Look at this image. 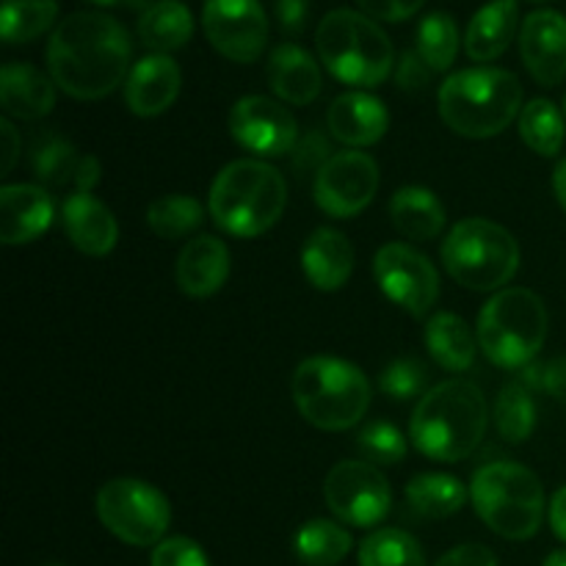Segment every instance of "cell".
I'll list each match as a JSON object with an SVG mask.
<instances>
[{
    "label": "cell",
    "mask_w": 566,
    "mask_h": 566,
    "mask_svg": "<svg viewBox=\"0 0 566 566\" xmlns=\"http://www.w3.org/2000/svg\"><path fill=\"white\" fill-rule=\"evenodd\" d=\"M545 566H566V551H556V553H551V556H547Z\"/></svg>",
    "instance_id": "obj_51"
},
{
    "label": "cell",
    "mask_w": 566,
    "mask_h": 566,
    "mask_svg": "<svg viewBox=\"0 0 566 566\" xmlns=\"http://www.w3.org/2000/svg\"><path fill=\"white\" fill-rule=\"evenodd\" d=\"M202 221L205 208L191 193H166L147 208V227L164 241L193 235Z\"/></svg>",
    "instance_id": "obj_34"
},
{
    "label": "cell",
    "mask_w": 566,
    "mask_h": 566,
    "mask_svg": "<svg viewBox=\"0 0 566 566\" xmlns=\"http://www.w3.org/2000/svg\"><path fill=\"white\" fill-rule=\"evenodd\" d=\"M407 503L418 517L446 520L457 514L468 501V490L457 475L420 473L407 484Z\"/></svg>",
    "instance_id": "obj_29"
},
{
    "label": "cell",
    "mask_w": 566,
    "mask_h": 566,
    "mask_svg": "<svg viewBox=\"0 0 566 566\" xmlns=\"http://www.w3.org/2000/svg\"><path fill=\"white\" fill-rule=\"evenodd\" d=\"M287 205V182L280 169L265 160L241 158L216 175L208 210L216 227L235 238H258L282 219Z\"/></svg>",
    "instance_id": "obj_4"
},
{
    "label": "cell",
    "mask_w": 566,
    "mask_h": 566,
    "mask_svg": "<svg viewBox=\"0 0 566 566\" xmlns=\"http://www.w3.org/2000/svg\"><path fill=\"white\" fill-rule=\"evenodd\" d=\"M420 59L434 72L451 70L459 55V25L446 11H434L426 17L418 28V48Z\"/></svg>",
    "instance_id": "obj_37"
},
{
    "label": "cell",
    "mask_w": 566,
    "mask_h": 566,
    "mask_svg": "<svg viewBox=\"0 0 566 566\" xmlns=\"http://www.w3.org/2000/svg\"><path fill=\"white\" fill-rule=\"evenodd\" d=\"M374 276L385 296L412 318H426L440 298L434 263L409 243H385L374 258Z\"/></svg>",
    "instance_id": "obj_12"
},
{
    "label": "cell",
    "mask_w": 566,
    "mask_h": 566,
    "mask_svg": "<svg viewBox=\"0 0 566 566\" xmlns=\"http://www.w3.org/2000/svg\"><path fill=\"white\" fill-rule=\"evenodd\" d=\"M536 3H545V0H536Z\"/></svg>",
    "instance_id": "obj_54"
},
{
    "label": "cell",
    "mask_w": 566,
    "mask_h": 566,
    "mask_svg": "<svg viewBox=\"0 0 566 566\" xmlns=\"http://www.w3.org/2000/svg\"><path fill=\"white\" fill-rule=\"evenodd\" d=\"M53 219L55 205L48 188L28 182L0 188V241L6 247L36 241L53 224Z\"/></svg>",
    "instance_id": "obj_17"
},
{
    "label": "cell",
    "mask_w": 566,
    "mask_h": 566,
    "mask_svg": "<svg viewBox=\"0 0 566 566\" xmlns=\"http://www.w3.org/2000/svg\"><path fill=\"white\" fill-rule=\"evenodd\" d=\"M359 566H426V556L407 531L379 528L359 545Z\"/></svg>",
    "instance_id": "obj_36"
},
{
    "label": "cell",
    "mask_w": 566,
    "mask_h": 566,
    "mask_svg": "<svg viewBox=\"0 0 566 566\" xmlns=\"http://www.w3.org/2000/svg\"><path fill=\"white\" fill-rule=\"evenodd\" d=\"M547 307L528 287H503L484 304L475 326L479 348L503 370L534 365L547 340Z\"/></svg>",
    "instance_id": "obj_7"
},
{
    "label": "cell",
    "mask_w": 566,
    "mask_h": 566,
    "mask_svg": "<svg viewBox=\"0 0 566 566\" xmlns=\"http://www.w3.org/2000/svg\"><path fill=\"white\" fill-rule=\"evenodd\" d=\"M352 534L332 520H310L293 536V551L307 566H337L352 553Z\"/></svg>",
    "instance_id": "obj_30"
},
{
    "label": "cell",
    "mask_w": 566,
    "mask_h": 566,
    "mask_svg": "<svg viewBox=\"0 0 566 566\" xmlns=\"http://www.w3.org/2000/svg\"><path fill=\"white\" fill-rule=\"evenodd\" d=\"M495 426L501 440L520 446L536 429V403L523 381H506L495 401Z\"/></svg>",
    "instance_id": "obj_35"
},
{
    "label": "cell",
    "mask_w": 566,
    "mask_h": 566,
    "mask_svg": "<svg viewBox=\"0 0 566 566\" xmlns=\"http://www.w3.org/2000/svg\"><path fill=\"white\" fill-rule=\"evenodd\" d=\"M553 191H556L558 205H562L566 213V158L556 166V175H553Z\"/></svg>",
    "instance_id": "obj_50"
},
{
    "label": "cell",
    "mask_w": 566,
    "mask_h": 566,
    "mask_svg": "<svg viewBox=\"0 0 566 566\" xmlns=\"http://www.w3.org/2000/svg\"><path fill=\"white\" fill-rule=\"evenodd\" d=\"M180 66L169 55H147L130 70L125 81V103L136 116H160L180 94Z\"/></svg>",
    "instance_id": "obj_20"
},
{
    "label": "cell",
    "mask_w": 566,
    "mask_h": 566,
    "mask_svg": "<svg viewBox=\"0 0 566 566\" xmlns=\"http://www.w3.org/2000/svg\"><path fill=\"white\" fill-rule=\"evenodd\" d=\"M99 175H103V166L94 155H83L81 166H77L75 175V193H92L97 188Z\"/></svg>",
    "instance_id": "obj_47"
},
{
    "label": "cell",
    "mask_w": 566,
    "mask_h": 566,
    "mask_svg": "<svg viewBox=\"0 0 566 566\" xmlns=\"http://www.w3.org/2000/svg\"><path fill=\"white\" fill-rule=\"evenodd\" d=\"M520 136L542 158H556L564 147L566 125L556 103L536 97L520 111Z\"/></svg>",
    "instance_id": "obj_32"
},
{
    "label": "cell",
    "mask_w": 566,
    "mask_h": 566,
    "mask_svg": "<svg viewBox=\"0 0 566 566\" xmlns=\"http://www.w3.org/2000/svg\"><path fill=\"white\" fill-rule=\"evenodd\" d=\"M520 53L539 86H558L566 77V17L553 9L531 11L520 28Z\"/></svg>",
    "instance_id": "obj_16"
},
{
    "label": "cell",
    "mask_w": 566,
    "mask_h": 566,
    "mask_svg": "<svg viewBox=\"0 0 566 566\" xmlns=\"http://www.w3.org/2000/svg\"><path fill=\"white\" fill-rule=\"evenodd\" d=\"M426 381H429V370L420 359L401 357L396 363L387 365L379 376V387L387 398L392 401H412L423 392Z\"/></svg>",
    "instance_id": "obj_39"
},
{
    "label": "cell",
    "mask_w": 566,
    "mask_h": 566,
    "mask_svg": "<svg viewBox=\"0 0 566 566\" xmlns=\"http://www.w3.org/2000/svg\"><path fill=\"white\" fill-rule=\"evenodd\" d=\"M490 423L484 392L468 379H448L431 387L409 420L412 446L431 462H462L473 457Z\"/></svg>",
    "instance_id": "obj_2"
},
{
    "label": "cell",
    "mask_w": 566,
    "mask_h": 566,
    "mask_svg": "<svg viewBox=\"0 0 566 566\" xmlns=\"http://www.w3.org/2000/svg\"><path fill=\"white\" fill-rule=\"evenodd\" d=\"M315 48L326 70L348 86H381L396 70L390 36L354 9H335L318 22Z\"/></svg>",
    "instance_id": "obj_6"
},
{
    "label": "cell",
    "mask_w": 566,
    "mask_h": 566,
    "mask_svg": "<svg viewBox=\"0 0 566 566\" xmlns=\"http://www.w3.org/2000/svg\"><path fill=\"white\" fill-rule=\"evenodd\" d=\"M470 497L486 528L503 539H531L545 520V486L534 470L517 462L484 464L473 475Z\"/></svg>",
    "instance_id": "obj_8"
},
{
    "label": "cell",
    "mask_w": 566,
    "mask_h": 566,
    "mask_svg": "<svg viewBox=\"0 0 566 566\" xmlns=\"http://www.w3.org/2000/svg\"><path fill=\"white\" fill-rule=\"evenodd\" d=\"M59 17V0H3L0 36L6 44H28L50 31Z\"/></svg>",
    "instance_id": "obj_33"
},
{
    "label": "cell",
    "mask_w": 566,
    "mask_h": 566,
    "mask_svg": "<svg viewBox=\"0 0 566 566\" xmlns=\"http://www.w3.org/2000/svg\"><path fill=\"white\" fill-rule=\"evenodd\" d=\"M0 105L11 119H44L55 108V81L31 64H6L0 70Z\"/></svg>",
    "instance_id": "obj_23"
},
{
    "label": "cell",
    "mask_w": 566,
    "mask_h": 566,
    "mask_svg": "<svg viewBox=\"0 0 566 566\" xmlns=\"http://www.w3.org/2000/svg\"><path fill=\"white\" fill-rule=\"evenodd\" d=\"M149 566H210L202 547L188 536H171L153 551Z\"/></svg>",
    "instance_id": "obj_41"
},
{
    "label": "cell",
    "mask_w": 566,
    "mask_h": 566,
    "mask_svg": "<svg viewBox=\"0 0 566 566\" xmlns=\"http://www.w3.org/2000/svg\"><path fill=\"white\" fill-rule=\"evenodd\" d=\"M379 191V166L368 153L343 149L335 153L313 177L315 205L332 219L359 216Z\"/></svg>",
    "instance_id": "obj_13"
},
{
    "label": "cell",
    "mask_w": 566,
    "mask_h": 566,
    "mask_svg": "<svg viewBox=\"0 0 566 566\" xmlns=\"http://www.w3.org/2000/svg\"><path fill=\"white\" fill-rule=\"evenodd\" d=\"M442 265L468 291H503L520 269L517 238L490 219H464L442 241Z\"/></svg>",
    "instance_id": "obj_9"
},
{
    "label": "cell",
    "mask_w": 566,
    "mask_h": 566,
    "mask_svg": "<svg viewBox=\"0 0 566 566\" xmlns=\"http://www.w3.org/2000/svg\"><path fill=\"white\" fill-rule=\"evenodd\" d=\"M520 381H523L528 390H539L553 396L556 401L566 403V357H556L551 363H534L528 368H523L520 374Z\"/></svg>",
    "instance_id": "obj_40"
},
{
    "label": "cell",
    "mask_w": 566,
    "mask_h": 566,
    "mask_svg": "<svg viewBox=\"0 0 566 566\" xmlns=\"http://www.w3.org/2000/svg\"><path fill=\"white\" fill-rule=\"evenodd\" d=\"M0 138H3V160H0V171L9 175L14 169L17 158H20V136H17L14 125L9 119H0Z\"/></svg>",
    "instance_id": "obj_48"
},
{
    "label": "cell",
    "mask_w": 566,
    "mask_h": 566,
    "mask_svg": "<svg viewBox=\"0 0 566 566\" xmlns=\"http://www.w3.org/2000/svg\"><path fill=\"white\" fill-rule=\"evenodd\" d=\"M50 566H61V564H50Z\"/></svg>",
    "instance_id": "obj_55"
},
{
    "label": "cell",
    "mask_w": 566,
    "mask_h": 566,
    "mask_svg": "<svg viewBox=\"0 0 566 566\" xmlns=\"http://www.w3.org/2000/svg\"><path fill=\"white\" fill-rule=\"evenodd\" d=\"M230 133L258 158H285L298 144L296 116L263 94H249L232 105Z\"/></svg>",
    "instance_id": "obj_15"
},
{
    "label": "cell",
    "mask_w": 566,
    "mask_h": 566,
    "mask_svg": "<svg viewBox=\"0 0 566 566\" xmlns=\"http://www.w3.org/2000/svg\"><path fill=\"white\" fill-rule=\"evenodd\" d=\"M269 75L271 92L291 105H310L324 88L321 66L315 64L313 55L298 44L285 42L269 55Z\"/></svg>",
    "instance_id": "obj_24"
},
{
    "label": "cell",
    "mask_w": 566,
    "mask_h": 566,
    "mask_svg": "<svg viewBox=\"0 0 566 566\" xmlns=\"http://www.w3.org/2000/svg\"><path fill=\"white\" fill-rule=\"evenodd\" d=\"M329 158V144H326V138L321 136V133H310V136L302 138V142L296 144V149H293V164H296L298 175H318L321 166Z\"/></svg>",
    "instance_id": "obj_42"
},
{
    "label": "cell",
    "mask_w": 566,
    "mask_h": 566,
    "mask_svg": "<svg viewBox=\"0 0 566 566\" xmlns=\"http://www.w3.org/2000/svg\"><path fill=\"white\" fill-rule=\"evenodd\" d=\"M440 119L457 136H501L523 111V83L514 72L497 66H473L453 72L437 92Z\"/></svg>",
    "instance_id": "obj_3"
},
{
    "label": "cell",
    "mask_w": 566,
    "mask_h": 566,
    "mask_svg": "<svg viewBox=\"0 0 566 566\" xmlns=\"http://www.w3.org/2000/svg\"><path fill=\"white\" fill-rule=\"evenodd\" d=\"M291 392L296 409L321 431H348L370 407V381L348 359L310 357L293 370Z\"/></svg>",
    "instance_id": "obj_5"
},
{
    "label": "cell",
    "mask_w": 566,
    "mask_h": 566,
    "mask_svg": "<svg viewBox=\"0 0 566 566\" xmlns=\"http://www.w3.org/2000/svg\"><path fill=\"white\" fill-rule=\"evenodd\" d=\"M547 520H551V528L558 539L566 542V486L553 495L551 506H547Z\"/></svg>",
    "instance_id": "obj_49"
},
{
    "label": "cell",
    "mask_w": 566,
    "mask_h": 566,
    "mask_svg": "<svg viewBox=\"0 0 566 566\" xmlns=\"http://www.w3.org/2000/svg\"><path fill=\"white\" fill-rule=\"evenodd\" d=\"M302 271L313 287L324 293H335L352 280L354 274V247L340 230L318 227L304 241Z\"/></svg>",
    "instance_id": "obj_22"
},
{
    "label": "cell",
    "mask_w": 566,
    "mask_h": 566,
    "mask_svg": "<svg viewBox=\"0 0 566 566\" xmlns=\"http://www.w3.org/2000/svg\"><path fill=\"white\" fill-rule=\"evenodd\" d=\"M130 36L105 11H75L59 22L48 44V70L61 92L103 99L127 81Z\"/></svg>",
    "instance_id": "obj_1"
},
{
    "label": "cell",
    "mask_w": 566,
    "mask_h": 566,
    "mask_svg": "<svg viewBox=\"0 0 566 566\" xmlns=\"http://www.w3.org/2000/svg\"><path fill=\"white\" fill-rule=\"evenodd\" d=\"M175 276L186 296H213L230 276V249L216 235H193L177 254Z\"/></svg>",
    "instance_id": "obj_19"
},
{
    "label": "cell",
    "mask_w": 566,
    "mask_h": 566,
    "mask_svg": "<svg viewBox=\"0 0 566 566\" xmlns=\"http://www.w3.org/2000/svg\"><path fill=\"white\" fill-rule=\"evenodd\" d=\"M434 566H497V558L486 545L468 542V545H459L453 551H448Z\"/></svg>",
    "instance_id": "obj_45"
},
{
    "label": "cell",
    "mask_w": 566,
    "mask_h": 566,
    "mask_svg": "<svg viewBox=\"0 0 566 566\" xmlns=\"http://www.w3.org/2000/svg\"><path fill=\"white\" fill-rule=\"evenodd\" d=\"M92 3H97V6H111V3H133V6H138V3H144V0H92Z\"/></svg>",
    "instance_id": "obj_52"
},
{
    "label": "cell",
    "mask_w": 566,
    "mask_h": 566,
    "mask_svg": "<svg viewBox=\"0 0 566 566\" xmlns=\"http://www.w3.org/2000/svg\"><path fill=\"white\" fill-rule=\"evenodd\" d=\"M357 3L359 9H365L370 20L403 22L418 14L426 0H357Z\"/></svg>",
    "instance_id": "obj_44"
},
{
    "label": "cell",
    "mask_w": 566,
    "mask_h": 566,
    "mask_svg": "<svg viewBox=\"0 0 566 566\" xmlns=\"http://www.w3.org/2000/svg\"><path fill=\"white\" fill-rule=\"evenodd\" d=\"M390 219L409 241H434L446 227V208L429 188L407 186L392 193Z\"/></svg>",
    "instance_id": "obj_26"
},
{
    "label": "cell",
    "mask_w": 566,
    "mask_h": 566,
    "mask_svg": "<svg viewBox=\"0 0 566 566\" xmlns=\"http://www.w3.org/2000/svg\"><path fill=\"white\" fill-rule=\"evenodd\" d=\"M475 346H479V337H473L470 326L457 313L442 310L431 315L426 324V348L431 359L451 374H464L473 368Z\"/></svg>",
    "instance_id": "obj_27"
},
{
    "label": "cell",
    "mask_w": 566,
    "mask_h": 566,
    "mask_svg": "<svg viewBox=\"0 0 566 566\" xmlns=\"http://www.w3.org/2000/svg\"><path fill=\"white\" fill-rule=\"evenodd\" d=\"M202 28L216 53L235 64H252L269 44V20L258 0H208Z\"/></svg>",
    "instance_id": "obj_14"
},
{
    "label": "cell",
    "mask_w": 566,
    "mask_h": 566,
    "mask_svg": "<svg viewBox=\"0 0 566 566\" xmlns=\"http://www.w3.org/2000/svg\"><path fill=\"white\" fill-rule=\"evenodd\" d=\"M431 75H434V70L420 59L418 50H407V53H401V61H398L396 66V83L403 88V92H420V88L429 86Z\"/></svg>",
    "instance_id": "obj_43"
},
{
    "label": "cell",
    "mask_w": 566,
    "mask_h": 566,
    "mask_svg": "<svg viewBox=\"0 0 566 566\" xmlns=\"http://www.w3.org/2000/svg\"><path fill=\"white\" fill-rule=\"evenodd\" d=\"M61 221L72 247L88 258H105L119 241L116 216L92 193H72L61 208Z\"/></svg>",
    "instance_id": "obj_21"
},
{
    "label": "cell",
    "mask_w": 566,
    "mask_h": 566,
    "mask_svg": "<svg viewBox=\"0 0 566 566\" xmlns=\"http://www.w3.org/2000/svg\"><path fill=\"white\" fill-rule=\"evenodd\" d=\"M357 446L365 462L385 464V468L403 462V457H407V440H403L401 429H396L387 420H374V423L365 426L357 437Z\"/></svg>",
    "instance_id": "obj_38"
},
{
    "label": "cell",
    "mask_w": 566,
    "mask_h": 566,
    "mask_svg": "<svg viewBox=\"0 0 566 566\" xmlns=\"http://www.w3.org/2000/svg\"><path fill=\"white\" fill-rule=\"evenodd\" d=\"M564 116H566V97H564Z\"/></svg>",
    "instance_id": "obj_53"
},
{
    "label": "cell",
    "mask_w": 566,
    "mask_h": 566,
    "mask_svg": "<svg viewBox=\"0 0 566 566\" xmlns=\"http://www.w3.org/2000/svg\"><path fill=\"white\" fill-rule=\"evenodd\" d=\"M83 155H77L75 144L64 138L61 133H44L36 138L31 153L33 175H36L42 188H64L75 186L77 166Z\"/></svg>",
    "instance_id": "obj_31"
},
{
    "label": "cell",
    "mask_w": 566,
    "mask_h": 566,
    "mask_svg": "<svg viewBox=\"0 0 566 566\" xmlns=\"http://www.w3.org/2000/svg\"><path fill=\"white\" fill-rule=\"evenodd\" d=\"M97 517L125 545L158 547L171 525V506L147 481L114 479L99 486Z\"/></svg>",
    "instance_id": "obj_10"
},
{
    "label": "cell",
    "mask_w": 566,
    "mask_h": 566,
    "mask_svg": "<svg viewBox=\"0 0 566 566\" xmlns=\"http://www.w3.org/2000/svg\"><path fill=\"white\" fill-rule=\"evenodd\" d=\"M517 0H492V3L481 6L470 20L468 33H464V50H468L470 59L479 61V64L501 59L512 44L514 33H517Z\"/></svg>",
    "instance_id": "obj_25"
},
{
    "label": "cell",
    "mask_w": 566,
    "mask_h": 566,
    "mask_svg": "<svg viewBox=\"0 0 566 566\" xmlns=\"http://www.w3.org/2000/svg\"><path fill=\"white\" fill-rule=\"evenodd\" d=\"M326 125H329L332 138L352 149H363L385 138L387 127H390V114L374 94L346 92L332 99Z\"/></svg>",
    "instance_id": "obj_18"
},
{
    "label": "cell",
    "mask_w": 566,
    "mask_h": 566,
    "mask_svg": "<svg viewBox=\"0 0 566 566\" xmlns=\"http://www.w3.org/2000/svg\"><path fill=\"white\" fill-rule=\"evenodd\" d=\"M326 506L340 523L374 528L390 514L392 490L385 473L370 462H337L324 481Z\"/></svg>",
    "instance_id": "obj_11"
},
{
    "label": "cell",
    "mask_w": 566,
    "mask_h": 566,
    "mask_svg": "<svg viewBox=\"0 0 566 566\" xmlns=\"http://www.w3.org/2000/svg\"><path fill=\"white\" fill-rule=\"evenodd\" d=\"M193 36V14L180 0H155L138 17V39L153 53L180 50Z\"/></svg>",
    "instance_id": "obj_28"
},
{
    "label": "cell",
    "mask_w": 566,
    "mask_h": 566,
    "mask_svg": "<svg viewBox=\"0 0 566 566\" xmlns=\"http://www.w3.org/2000/svg\"><path fill=\"white\" fill-rule=\"evenodd\" d=\"M310 0H276V20L287 36H298L307 25Z\"/></svg>",
    "instance_id": "obj_46"
}]
</instances>
